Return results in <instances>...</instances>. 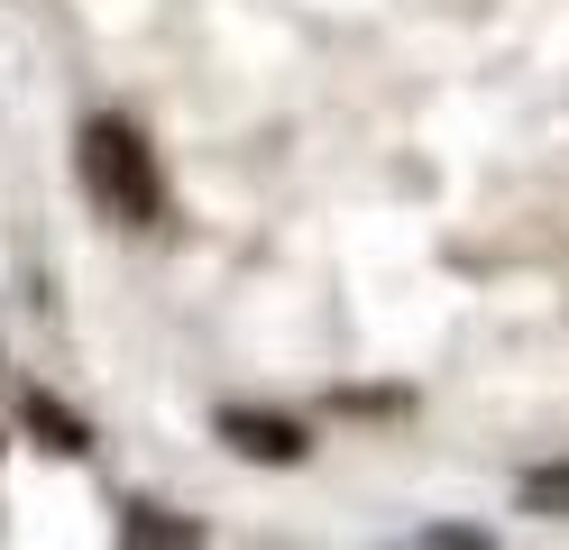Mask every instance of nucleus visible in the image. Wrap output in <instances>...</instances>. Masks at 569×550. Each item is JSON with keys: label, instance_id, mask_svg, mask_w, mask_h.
I'll use <instances>...</instances> for the list:
<instances>
[{"label": "nucleus", "instance_id": "obj_1", "mask_svg": "<svg viewBox=\"0 0 569 550\" xmlns=\"http://www.w3.org/2000/svg\"><path fill=\"white\" fill-rule=\"evenodd\" d=\"M83 183H92V202L120 220V230H157L166 220V174H157V147L138 138L129 120H92L83 138Z\"/></svg>", "mask_w": 569, "mask_h": 550}, {"label": "nucleus", "instance_id": "obj_2", "mask_svg": "<svg viewBox=\"0 0 569 550\" xmlns=\"http://www.w3.org/2000/svg\"><path fill=\"white\" fill-rule=\"evenodd\" d=\"M221 440H230V450H248V459H267V468H295V459L312 450V431H303V422L258 413V403H230V413H221Z\"/></svg>", "mask_w": 569, "mask_h": 550}, {"label": "nucleus", "instance_id": "obj_3", "mask_svg": "<svg viewBox=\"0 0 569 550\" xmlns=\"http://www.w3.org/2000/svg\"><path fill=\"white\" fill-rule=\"evenodd\" d=\"M19 413H28V431H38V450H56V459H74V450H92V431H83L74 413H64L56 394H28Z\"/></svg>", "mask_w": 569, "mask_h": 550}, {"label": "nucleus", "instance_id": "obj_4", "mask_svg": "<svg viewBox=\"0 0 569 550\" xmlns=\"http://www.w3.org/2000/svg\"><path fill=\"white\" fill-rule=\"evenodd\" d=\"M523 504H532V513H560V523H569V459H560V468H532V477H523Z\"/></svg>", "mask_w": 569, "mask_h": 550}]
</instances>
